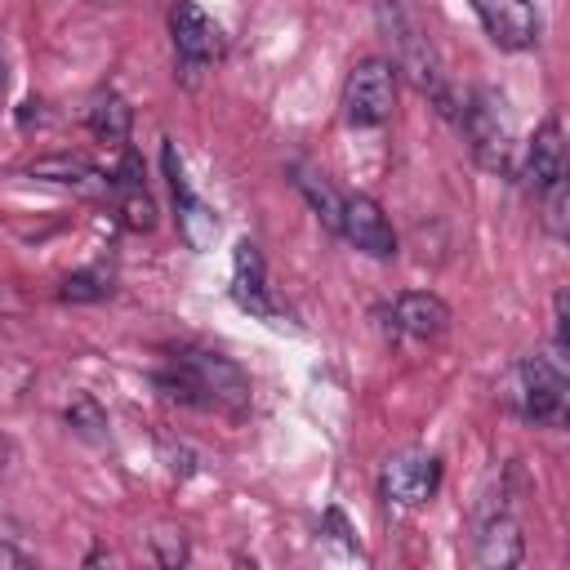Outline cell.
I'll return each instance as SVG.
<instances>
[{
    "instance_id": "cell-20",
    "label": "cell",
    "mask_w": 570,
    "mask_h": 570,
    "mask_svg": "<svg viewBox=\"0 0 570 570\" xmlns=\"http://www.w3.org/2000/svg\"><path fill=\"white\" fill-rule=\"evenodd\" d=\"M62 414H67V428H71L76 436H85V441H94V445L107 441V414H102V405H98L89 392H76Z\"/></svg>"
},
{
    "instance_id": "cell-24",
    "label": "cell",
    "mask_w": 570,
    "mask_h": 570,
    "mask_svg": "<svg viewBox=\"0 0 570 570\" xmlns=\"http://www.w3.org/2000/svg\"><path fill=\"white\" fill-rule=\"evenodd\" d=\"M0 94H4V58H0Z\"/></svg>"
},
{
    "instance_id": "cell-23",
    "label": "cell",
    "mask_w": 570,
    "mask_h": 570,
    "mask_svg": "<svg viewBox=\"0 0 570 570\" xmlns=\"http://www.w3.org/2000/svg\"><path fill=\"white\" fill-rule=\"evenodd\" d=\"M13 459H18V445L0 432V472H9V468H13Z\"/></svg>"
},
{
    "instance_id": "cell-14",
    "label": "cell",
    "mask_w": 570,
    "mask_h": 570,
    "mask_svg": "<svg viewBox=\"0 0 570 570\" xmlns=\"http://www.w3.org/2000/svg\"><path fill=\"white\" fill-rule=\"evenodd\" d=\"M392 330L405 334V338H419V343H432L450 330V303L432 289H410L392 303Z\"/></svg>"
},
{
    "instance_id": "cell-5",
    "label": "cell",
    "mask_w": 570,
    "mask_h": 570,
    "mask_svg": "<svg viewBox=\"0 0 570 570\" xmlns=\"http://www.w3.org/2000/svg\"><path fill=\"white\" fill-rule=\"evenodd\" d=\"M343 120L356 129H379L396 107V67L387 58H361L343 76Z\"/></svg>"
},
{
    "instance_id": "cell-9",
    "label": "cell",
    "mask_w": 570,
    "mask_h": 570,
    "mask_svg": "<svg viewBox=\"0 0 570 570\" xmlns=\"http://www.w3.org/2000/svg\"><path fill=\"white\" fill-rule=\"evenodd\" d=\"M472 13L481 18L490 45L503 53H525L543 36V18L534 0H472Z\"/></svg>"
},
{
    "instance_id": "cell-10",
    "label": "cell",
    "mask_w": 570,
    "mask_h": 570,
    "mask_svg": "<svg viewBox=\"0 0 570 570\" xmlns=\"http://www.w3.org/2000/svg\"><path fill=\"white\" fill-rule=\"evenodd\" d=\"M169 40H174L178 67L187 76H196L200 67H209L223 53V36H218L214 18L205 9H196L191 0H174V9H169Z\"/></svg>"
},
{
    "instance_id": "cell-18",
    "label": "cell",
    "mask_w": 570,
    "mask_h": 570,
    "mask_svg": "<svg viewBox=\"0 0 570 570\" xmlns=\"http://www.w3.org/2000/svg\"><path fill=\"white\" fill-rule=\"evenodd\" d=\"M89 129L98 134V138H107V142H125L129 138V120H134V111H129V102L116 94V89H98L94 94V102H89Z\"/></svg>"
},
{
    "instance_id": "cell-8",
    "label": "cell",
    "mask_w": 570,
    "mask_h": 570,
    "mask_svg": "<svg viewBox=\"0 0 570 570\" xmlns=\"http://www.w3.org/2000/svg\"><path fill=\"white\" fill-rule=\"evenodd\" d=\"M160 160H165V178H169V191H174V218H178V236L187 240V249L205 254V249L214 245V236H218V218H214V209H209V205L196 196V187H191V178H187L183 156L174 151V142H165Z\"/></svg>"
},
{
    "instance_id": "cell-19",
    "label": "cell",
    "mask_w": 570,
    "mask_h": 570,
    "mask_svg": "<svg viewBox=\"0 0 570 570\" xmlns=\"http://www.w3.org/2000/svg\"><path fill=\"white\" fill-rule=\"evenodd\" d=\"M116 289V276H111V267H102V263H94V267H80V272H71V276H62V298L67 303H98V298H107Z\"/></svg>"
},
{
    "instance_id": "cell-1",
    "label": "cell",
    "mask_w": 570,
    "mask_h": 570,
    "mask_svg": "<svg viewBox=\"0 0 570 570\" xmlns=\"http://www.w3.org/2000/svg\"><path fill=\"white\" fill-rule=\"evenodd\" d=\"M156 387L169 401L218 410V414H245L249 410V379L236 361L205 352V347H178L169 365L156 374Z\"/></svg>"
},
{
    "instance_id": "cell-11",
    "label": "cell",
    "mask_w": 570,
    "mask_h": 570,
    "mask_svg": "<svg viewBox=\"0 0 570 570\" xmlns=\"http://www.w3.org/2000/svg\"><path fill=\"white\" fill-rule=\"evenodd\" d=\"M338 236L352 249L370 254V258H396V232H392L383 205L374 196H365V191L343 196V205H338Z\"/></svg>"
},
{
    "instance_id": "cell-2",
    "label": "cell",
    "mask_w": 570,
    "mask_h": 570,
    "mask_svg": "<svg viewBox=\"0 0 570 570\" xmlns=\"http://www.w3.org/2000/svg\"><path fill=\"white\" fill-rule=\"evenodd\" d=\"M503 401L517 419L534 428H561L566 423V361L557 356H521L503 379Z\"/></svg>"
},
{
    "instance_id": "cell-25",
    "label": "cell",
    "mask_w": 570,
    "mask_h": 570,
    "mask_svg": "<svg viewBox=\"0 0 570 570\" xmlns=\"http://www.w3.org/2000/svg\"><path fill=\"white\" fill-rule=\"evenodd\" d=\"M94 4H102V0H94Z\"/></svg>"
},
{
    "instance_id": "cell-22",
    "label": "cell",
    "mask_w": 570,
    "mask_h": 570,
    "mask_svg": "<svg viewBox=\"0 0 570 570\" xmlns=\"http://www.w3.org/2000/svg\"><path fill=\"white\" fill-rule=\"evenodd\" d=\"M151 548H156V557H160L165 566H183V561H187V539H183V530H160V534H151Z\"/></svg>"
},
{
    "instance_id": "cell-21",
    "label": "cell",
    "mask_w": 570,
    "mask_h": 570,
    "mask_svg": "<svg viewBox=\"0 0 570 570\" xmlns=\"http://www.w3.org/2000/svg\"><path fill=\"white\" fill-rule=\"evenodd\" d=\"M543 200V232L552 240H566V183H552L548 191H539Z\"/></svg>"
},
{
    "instance_id": "cell-4",
    "label": "cell",
    "mask_w": 570,
    "mask_h": 570,
    "mask_svg": "<svg viewBox=\"0 0 570 570\" xmlns=\"http://www.w3.org/2000/svg\"><path fill=\"white\" fill-rule=\"evenodd\" d=\"M450 120H454L459 134L468 138V147H472V156H476L481 169L503 174V169L512 165V125H508V116H503V98H499V94H490V89L459 94Z\"/></svg>"
},
{
    "instance_id": "cell-3",
    "label": "cell",
    "mask_w": 570,
    "mask_h": 570,
    "mask_svg": "<svg viewBox=\"0 0 570 570\" xmlns=\"http://www.w3.org/2000/svg\"><path fill=\"white\" fill-rule=\"evenodd\" d=\"M374 9H379V22H383V31H387V40H392V49H396V62L414 76V85H419L423 94H432V102H436L445 116H454L459 94L445 85L441 62H436L428 36L419 31V22L410 18L405 0H374Z\"/></svg>"
},
{
    "instance_id": "cell-7",
    "label": "cell",
    "mask_w": 570,
    "mask_h": 570,
    "mask_svg": "<svg viewBox=\"0 0 570 570\" xmlns=\"http://www.w3.org/2000/svg\"><path fill=\"white\" fill-rule=\"evenodd\" d=\"M441 490V459L428 454V450H405L396 459L383 463V476H379V494L392 503V508H423L432 503V494Z\"/></svg>"
},
{
    "instance_id": "cell-17",
    "label": "cell",
    "mask_w": 570,
    "mask_h": 570,
    "mask_svg": "<svg viewBox=\"0 0 570 570\" xmlns=\"http://www.w3.org/2000/svg\"><path fill=\"white\" fill-rule=\"evenodd\" d=\"M289 174H294V187L303 191V200L312 205V214H316L330 232H338V205H343V196L334 191V183H330L321 169H312V165H289Z\"/></svg>"
},
{
    "instance_id": "cell-15",
    "label": "cell",
    "mask_w": 570,
    "mask_h": 570,
    "mask_svg": "<svg viewBox=\"0 0 570 570\" xmlns=\"http://www.w3.org/2000/svg\"><path fill=\"white\" fill-rule=\"evenodd\" d=\"M111 196H116V214L129 232H151L156 227V200L142 187V169L134 156H125V165L111 174Z\"/></svg>"
},
{
    "instance_id": "cell-13",
    "label": "cell",
    "mask_w": 570,
    "mask_h": 570,
    "mask_svg": "<svg viewBox=\"0 0 570 570\" xmlns=\"http://www.w3.org/2000/svg\"><path fill=\"white\" fill-rule=\"evenodd\" d=\"M521 178L525 187L539 196L548 191L552 183H566V129H561V116H548L534 138L525 142V160H521Z\"/></svg>"
},
{
    "instance_id": "cell-16",
    "label": "cell",
    "mask_w": 570,
    "mask_h": 570,
    "mask_svg": "<svg viewBox=\"0 0 570 570\" xmlns=\"http://www.w3.org/2000/svg\"><path fill=\"white\" fill-rule=\"evenodd\" d=\"M31 178H45V183H62V187H76V191H111V174H102L94 160L85 156H45L31 165Z\"/></svg>"
},
{
    "instance_id": "cell-6",
    "label": "cell",
    "mask_w": 570,
    "mask_h": 570,
    "mask_svg": "<svg viewBox=\"0 0 570 570\" xmlns=\"http://www.w3.org/2000/svg\"><path fill=\"white\" fill-rule=\"evenodd\" d=\"M525 552L521 543V521L512 517L508 490L499 485V494H485V503L476 508V534H472V561L490 566V570H508L517 566Z\"/></svg>"
},
{
    "instance_id": "cell-12",
    "label": "cell",
    "mask_w": 570,
    "mask_h": 570,
    "mask_svg": "<svg viewBox=\"0 0 570 570\" xmlns=\"http://www.w3.org/2000/svg\"><path fill=\"white\" fill-rule=\"evenodd\" d=\"M232 298L240 312L249 316H263V321H276V303H272V285H267V263H263V249L254 240H236L232 249Z\"/></svg>"
}]
</instances>
